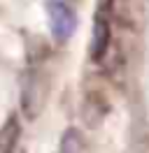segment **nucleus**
<instances>
[{
	"label": "nucleus",
	"instance_id": "3",
	"mask_svg": "<svg viewBox=\"0 0 149 153\" xmlns=\"http://www.w3.org/2000/svg\"><path fill=\"white\" fill-rule=\"evenodd\" d=\"M58 153H86V139L82 137V132L74 128H68L61 137V151Z\"/></svg>",
	"mask_w": 149,
	"mask_h": 153
},
{
	"label": "nucleus",
	"instance_id": "1",
	"mask_svg": "<svg viewBox=\"0 0 149 153\" xmlns=\"http://www.w3.org/2000/svg\"><path fill=\"white\" fill-rule=\"evenodd\" d=\"M47 19H49V28H51V35L56 42L70 39V35L74 33V26H77V14L65 0L47 2Z\"/></svg>",
	"mask_w": 149,
	"mask_h": 153
},
{
	"label": "nucleus",
	"instance_id": "2",
	"mask_svg": "<svg viewBox=\"0 0 149 153\" xmlns=\"http://www.w3.org/2000/svg\"><path fill=\"white\" fill-rule=\"evenodd\" d=\"M110 21H112V10L107 12L105 7H100L98 16H96V26H93V42H91V58L93 60H102L105 51L110 47V39H112Z\"/></svg>",
	"mask_w": 149,
	"mask_h": 153
},
{
	"label": "nucleus",
	"instance_id": "4",
	"mask_svg": "<svg viewBox=\"0 0 149 153\" xmlns=\"http://www.w3.org/2000/svg\"><path fill=\"white\" fill-rule=\"evenodd\" d=\"M17 139H19V125H17V121H9L2 128V132H0V151L14 153L17 151Z\"/></svg>",
	"mask_w": 149,
	"mask_h": 153
}]
</instances>
